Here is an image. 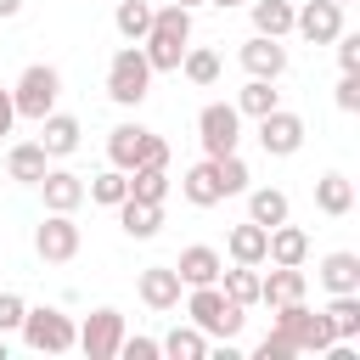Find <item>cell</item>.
<instances>
[{
  "label": "cell",
  "mask_w": 360,
  "mask_h": 360,
  "mask_svg": "<svg viewBox=\"0 0 360 360\" xmlns=\"http://www.w3.org/2000/svg\"><path fill=\"white\" fill-rule=\"evenodd\" d=\"M292 34L309 39V45H332V39L343 34V6H332V0H304V6H292Z\"/></svg>",
  "instance_id": "obj_10"
},
{
  "label": "cell",
  "mask_w": 360,
  "mask_h": 360,
  "mask_svg": "<svg viewBox=\"0 0 360 360\" xmlns=\"http://www.w3.org/2000/svg\"><path fill=\"white\" fill-rule=\"evenodd\" d=\"M79 118L73 112H45L39 118V146L51 152V158H68V152H79Z\"/></svg>",
  "instance_id": "obj_21"
},
{
  "label": "cell",
  "mask_w": 360,
  "mask_h": 360,
  "mask_svg": "<svg viewBox=\"0 0 360 360\" xmlns=\"http://www.w3.org/2000/svg\"><path fill=\"white\" fill-rule=\"evenodd\" d=\"M158 349H163L169 360H202V354H208V332H197V326L186 321V326L163 332V338H158Z\"/></svg>",
  "instance_id": "obj_32"
},
{
  "label": "cell",
  "mask_w": 360,
  "mask_h": 360,
  "mask_svg": "<svg viewBox=\"0 0 360 360\" xmlns=\"http://www.w3.org/2000/svg\"><path fill=\"white\" fill-rule=\"evenodd\" d=\"M112 28H118L129 45H141L146 28H152V0H112Z\"/></svg>",
  "instance_id": "obj_31"
},
{
  "label": "cell",
  "mask_w": 360,
  "mask_h": 360,
  "mask_svg": "<svg viewBox=\"0 0 360 360\" xmlns=\"http://www.w3.org/2000/svg\"><path fill=\"white\" fill-rule=\"evenodd\" d=\"M304 118L298 112H287V107H276V112H264L259 118V146H264V158H292L298 146H304Z\"/></svg>",
  "instance_id": "obj_11"
},
{
  "label": "cell",
  "mask_w": 360,
  "mask_h": 360,
  "mask_svg": "<svg viewBox=\"0 0 360 360\" xmlns=\"http://www.w3.org/2000/svg\"><path fill=\"white\" fill-rule=\"evenodd\" d=\"M174 270H180V281H186V287H208V281H219L225 259H219V248H208V242H191V248H180Z\"/></svg>",
  "instance_id": "obj_15"
},
{
  "label": "cell",
  "mask_w": 360,
  "mask_h": 360,
  "mask_svg": "<svg viewBox=\"0 0 360 360\" xmlns=\"http://www.w3.org/2000/svg\"><path fill=\"white\" fill-rule=\"evenodd\" d=\"M332 101H338L343 112H360V73H343L338 90H332Z\"/></svg>",
  "instance_id": "obj_40"
},
{
  "label": "cell",
  "mask_w": 360,
  "mask_h": 360,
  "mask_svg": "<svg viewBox=\"0 0 360 360\" xmlns=\"http://www.w3.org/2000/svg\"><path fill=\"white\" fill-rule=\"evenodd\" d=\"M135 292H141V304L146 309H180V292H186V281H180V270L174 264H146L141 276H135Z\"/></svg>",
  "instance_id": "obj_12"
},
{
  "label": "cell",
  "mask_w": 360,
  "mask_h": 360,
  "mask_svg": "<svg viewBox=\"0 0 360 360\" xmlns=\"http://www.w3.org/2000/svg\"><path fill=\"white\" fill-rule=\"evenodd\" d=\"M315 208L326 214V219H343V214H354V180L349 174H321L315 180Z\"/></svg>",
  "instance_id": "obj_22"
},
{
  "label": "cell",
  "mask_w": 360,
  "mask_h": 360,
  "mask_svg": "<svg viewBox=\"0 0 360 360\" xmlns=\"http://www.w3.org/2000/svg\"><path fill=\"white\" fill-rule=\"evenodd\" d=\"M158 354H163L158 338H141V332H135V338L124 332V343H118V360H158Z\"/></svg>",
  "instance_id": "obj_37"
},
{
  "label": "cell",
  "mask_w": 360,
  "mask_h": 360,
  "mask_svg": "<svg viewBox=\"0 0 360 360\" xmlns=\"http://www.w3.org/2000/svg\"><path fill=\"white\" fill-rule=\"evenodd\" d=\"M186 45H191V11H186V6H174V0L152 6V28H146V39H141V51H146L152 73H180Z\"/></svg>",
  "instance_id": "obj_1"
},
{
  "label": "cell",
  "mask_w": 360,
  "mask_h": 360,
  "mask_svg": "<svg viewBox=\"0 0 360 360\" xmlns=\"http://www.w3.org/2000/svg\"><path fill=\"white\" fill-rule=\"evenodd\" d=\"M304 264H270V276H259V304H292V298H304Z\"/></svg>",
  "instance_id": "obj_19"
},
{
  "label": "cell",
  "mask_w": 360,
  "mask_h": 360,
  "mask_svg": "<svg viewBox=\"0 0 360 360\" xmlns=\"http://www.w3.org/2000/svg\"><path fill=\"white\" fill-rule=\"evenodd\" d=\"M39 197H45V208H51V214H73V208L84 202V180H79L73 169H45Z\"/></svg>",
  "instance_id": "obj_17"
},
{
  "label": "cell",
  "mask_w": 360,
  "mask_h": 360,
  "mask_svg": "<svg viewBox=\"0 0 360 360\" xmlns=\"http://www.w3.org/2000/svg\"><path fill=\"white\" fill-rule=\"evenodd\" d=\"M129 197L163 202V197H169V169H129Z\"/></svg>",
  "instance_id": "obj_36"
},
{
  "label": "cell",
  "mask_w": 360,
  "mask_h": 360,
  "mask_svg": "<svg viewBox=\"0 0 360 360\" xmlns=\"http://www.w3.org/2000/svg\"><path fill=\"white\" fill-rule=\"evenodd\" d=\"M248 17H253V34H270V39L292 34V0H248Z\"/></svg>",
  "instance_id": "obj_28"
},
{
  "label": "cell",
  "mask_w": 360,
  "mask_h": 360,
  "mask_svg": "<svg viewBox=\"0 0 360 360\" xmlns=\"http://www.w3.org/2000/svg\"><path fill=\"white\" fill-rule=\"evenodd\" d=\"M214 180H219V197H242L253 174H248L242 152H225V158H214Z\"/></svg>",
  "instance_id": "obj_35"
},
{
  "label": "cell",
  "mask_w": 360,
  "mask_h": 360,
  "mask_svg": "<svg viewBox=\"0 0 360 360\" xmlns=\"http://www.w3.org/2000/svg\"><path fill=\"white\" fill-rule=\"evenodd\" d=\"M17 11H22V0H0V22H11Z\"/></svg>",
  "instance_id": "obj_43"
},
{
  "label": "cell",
  "mask_w": 360,
  "mask_h": 360,
  "mask_svg": "<svg viewBox=\"0 0 360 360\" xmlns=\"http://www.w3.org/2000/svg\"><path fill=\"white\" fill-rule=\"evenodd\" d=\"M236 62L248 68V79H281L287 73V45L270 39V34H248L242 51H236Z\"/></svg>",
  "instance_id": "obj_13"
},
{
  "label": "cell",
  "mask_w": 360,
  "mask_h": 360,
  "mask_svg": "<svg viewBox=\"0 0 360 360\" xmlns=\"http://www.w3.org/2000/svg\"><path fill=\"white\" fill-rule=\"evenodd\" d=\"M309 259V231L304 225H270V242H264V264H304Z\"/></svg>",
  "instance_id": "obj_18"
},
{
  "label": "cell",
  "mask_w": 360,
  "mask_h": 360,
  "mask_svg": "<svg viewBox=\"0 0 360 360\" xmlns=\"http://www.w3.org/2000/svg\"><path fill=\"white\" fill-rule=\"evenodd\" d=\"M180 197H186L191 208H214V202H225V197H219V180H214V158H202V163H191V169L180 174Z\"/></svg>",
  "instance_id": "obj_24"
},
{
  "label": "cell",
  "mask_w": 360,
  "mask_h": 360,
  "mask_svg": "<svg viewBox=\"0 0 360 360\" xmlns=\"http://www.w3.org/2000/svg\"><path fill=\"white\" fill-rule=\"evenodd\" d=\"M287 214H292V202H287L281 186H248V219H253V225L270 231V225H281Z\"/></svg>",
  "instance_id": "obj_25"
},
{
  "label": "cell",
  "mask_w": 360,
  "mask_h": 360,
  "mask_svg": "<svg viewBox=\"0 0 360 360\" xmlns=\"http://www.w3.org/2000/svg\"><path fill=\"white\" fill-rule=\"evenodd\" d=\"M276 107H281L276 79H248V84L236 90V112H242V118H264V112H276Z\"/></svg>",
  "instance_id": "obj_29"
},
{
  "label": "cell",
  "mask_w": 360,
  "mask_h": 360,
  "mask_svg": "<svg viewBox=\"0 0 360 360\" xmlns=\"http://www.w3.org/2000/svg\"><path fill=\"white\" fill-rule=\"evenodd\" d=\"M17 332H22V343H28L34 354H68V349H73V338H79L73 315H62L56 304H39V309H28Z\"/></svg>",
  "instance_id": "obj_6"
},
{
  "label": "cell",
  "mask_w": 360,
  "mask_h": 360,
  "mask_svg": "<svg viewBox=\"0 0 360 360\" xmlns=\"http://www.w3.org/2000/svg\"><path fill=\"white\" fill-rule=\"evenodd\" d=\"M180 298H186V315H191V326H197V332H208V338H219V343H236V332H242L248 309H242V304H231V298L219 292V281H208V287H186Z\"/></svg>",
  "instance_id": "obj_3"
},
{
  "label": "cell",
  "mask_w": 360,
  "mask_h": 360,
  "mask_svg": "<svg viewBox=\"0 0 360 360\" xmlns=\"http://www.w3.org/2000/svg\"><path fill=\"white\" fill-rule=\"evenodd\" d=\"M180 73H186L191 84H202V90H208V84L219 79V56H214L208 45H186V56H180Z\"/></svg>",
  "instance_id": "obj_34"
},
{
  "label": "cell",
  "mask_w": 360,
  "mask_h": 360,
  "mask_svg": "<svg viewBox=\"0 0 360 360\" xmlns=\"http://www.w3.org/2000/svg\"><path fill=\"white\" fill-rule=\"evenodd\" d=\"M79 225H73V214H51L45 208V219L34 225V253L45 259V264H68V259H79Z\"/></svg>",
  "instance_id": "obj_9"
},
{
  "label": "cell",
  "mask_w": 360,
  "mask_h": 360,
  "mask_svg": "<svg viewBox=\"0 0 360 360\" xmlns=\"http://www.w3.org/2000/svg\"><path fill=\"white\" fill-rule=\"evenodd\" d=\"M56 96H62V73H56L51 62H28V68L17 73V84H11V107H17V118H28V124H39L45 112H56Z\"/></svg>",
  "instance_id": "obj_5"
},
{
  "label": "cell",
  "mask_w": 360,
  "mask_h": 360,
  "mask_svg": "<svg viewBox=\"0 0 360 360\" xmlns=\"http://www.w3.org/2000/svg\"><path fill=\"white\" fill-rule=\"evenodd\" d=\"M22 315H28L22 292H0V332H17V326H22Z\"/></svg>",
  "instance_id": "obj_39"
},
{
  "label": "cell",
  "mask_w": 360,
  "mask_h": 360,
  "mask_svg": "<svg viewBox=\"0 0 360 360\" xmlns=\"http://www.w3.org/2000/svg\"><path fill=\"white\" fill-rule=\"evenodd\" d=\"M264 242H270V231L253 225V219H242V225H231L225 253H231V264H264Z\"/></svg>",
  "instance_id": "obj_26"
},
{
  "label": "cell",
  "mask_w": 360,
  "mask_h": 360,
  "mask_svg": "<svg viewBox=\"0 0 360 360\" xmlns=\"http://www.w3.org/2000/svg\"><path fill=\"white\" fill-rule=\"evenodd\" d=\"M146 96H152V62H146V51H141V45L112 51V62H107V101L141 107Z\"/></svg>",
  "instance_id": "obj_4"
},
{
  "label": "cell",
  "mask_w": 360,
  "mask_h": 360,
  "mask_svg": "<svg viewBox=\"0 0 360 360\" xmlns=\"http://www.w3.org/2000/svg\"><path fill=\"white\" fill-rule=\"evenodd\" d=\"M253 360H292V349H287L281 338H270V332H264V338L253 343Z\"/></svg>",
  "instance_id": "obj_41"
},
{
  "label": "cell",
  "mask_w": 360,
  "mask_h": 360,
  "mask_svg": "<svg viewBox=\"0 0 360 360\" xmlns=\"http://www.w3.org/2000/svg\"><path fill=\"white\" fill-rule=\"evenodd\" d=\"M332 45H338V68H343V73H360V34H349V28H343Z\"/></svg>",
  "instance_id": "obj_38"
},
{
  "label": "cell",
  "mask_w": 360,
  "mask_h": 360,
  "mask_svg": "<svg viewBox=\"0 0 360 360\" xmlns=\"http://www.w3.org/2000/svg\"><path fill=\"white\" fill-rule=\"evenodd\" d=\"M146 135H152L146 124H112V129H107V163L129 174V169L141 163V152H146Z\"/></svg>",
  "instance_id": "obj_16"
},
{
  "label": "cell",
  "mask_w": 360,
  "mask_h": 360,
  "mask_svg": "<svg viewBox=\"0 0 360 360\" xmlns=\"http://www.w3.org/2000/svg\"><path fill=\"white\" fill-rule=\"evenodd\" d=\"M332 6H354V0H332Z\"/></svg>",
  "instance_id": "obj_47"
},
{
  "label": "cell",
  "mask_w": 360,
  "mask_h": 360,
  "mask_svg": "<svg viewBox=\"0 0 360 360\" xmlns=\"http://www.w3.org/2000/svg\"><path fill=\"white\" fill-rule=\"evenodd\" d=\"M197 141H202V158H225L242 146V112L236 101H208L197 112Z\"/></svg>",
  "instance_id": "obj_7"
},
{
  "label": "cell",
  "mask_w": 360,
  "mask_h": 360,
  "mask_svg": "<svg viewBox=\"0 0 360 360\" xmlns=\"http://www.w3.org/2000/svg\"><path fill=\"white\" fill-rule=\"evenodd\" d=\"M118 231L129 242H152L163 231V202H141V197H124L118 202Z\"/></svg>",
  "instance_id": "obj_14"
},
{
  "label": "cell",
  "mask_w": 360,
  "mask_h": 360,
  "mask_svg": "<svg viewBox=\"0 0 360 360\" xmlns=\"http://www.w3.org/2000/svg\"><path fill=\"white\" fill-rule=\"evenodd\" d=\"M174 6H186V11H197V6H208V0H174Z\"/></svg>",
  "instance_id": "obj_45"
},
{
  "label": "cell",
  "mask_w": 360,
  "mask_h": 360,
  "mask_svg": "<svg viewBox=\"0 0 360 360\" xmlns=\"http://www.w3.org/2000/svg\"><path fill=\"white\" fill-rule=\"evenodd\" d=\"M0 360H6V332H0Z\"/></svg>",
  "instance_id": "obj_46"
},
{
  "label": "cell",
  "mask_w": 360,
  "mask_h": 360,
  "mask_svg": "<svg viewBox=\"0 0 360 360\" xmlns=\"http://www.w3.org/2000/svg\"><path fill=\"white\" fill-rule=\"evenodd\" d=\"M276 321H270V338H281L292 354H326L338 338H332V326H326V315L321 309H309L304 298H292V304H276L270 309Z\"/></svg>",
  "instance_id": "obj_2"
},
{
  "label": "cell",
  "mask_w": 360,
  "mask_h": 360,
  "mask_svg": "<svg viewBox=\"0 0 360 360\" xmlns=\"http://www.w3.org/2000/svg\"><path fill=\"white\" fill-rule=\"evenodd\" d=\"M45 169H51V152H45L39 141H17V146L6 152V174H11L17 186H39Z\"/></svg>",
  "instance_id": "obj_20"
},
{
  "label": "cell",
  "mask_w": 360,
  "mask_h": 360,
  "mask_svg": "<svg viewBox=\"0 0 360 360\" xmlns=\"http://www.w3.org/2000/svg\"><path fill=\"white\" fill-rule=\"evenodd\" d=\"M321 287L326 292H360V253H349V248H338V253H326L321 259Z\"/></svg>",
  "instance_id": "obj_23"
},
{
  "label": "cell",
  "mask_w": 360,
  "mask_h": 360,
  "mask_svg": "<svg viewBox=\"0 0 360 360\" xmlns=\"http://www.w3.org/2000/svg\"><path fill=\"white\" fill-rule=\"evenodd\" d=\"M118 343H124V309L101 304V309H90V315L79 321L73 349H84L90 360H118Z\"/></svg>",
  "instance_id": "obj_8"
},
{
  "label": "cell",
  "mask_w": 360,
  "mask_h": 360,
  "mask_svg": "<svg viewBox=\"0 0 360 360\" xmlns=\"http://www.w3.org/2000/svg\"><path fill=\"white\" fill-rule=\"evenodd\" d=\"M84 197H90V202H101V208H118V202L129 197V174L107 163L101 174H90V186H84Z\"/></svg>",
  "instance_id": "obj_33"
},
{
  "label": "cell",
  "mask_w": 360,
  "mask_h": 360,
  "mask_svg": "<svg viewBox=\"0 0 360 360\" xmlns=\"http://www.w3.org/2000/svg\"><path fill=\"white\" fill-rule=\"evenodd\" d=\"M219 292H225L231 304L253 309V304H259V264H231V270H219Z\"/></svg>",
  "instance_id": "obj_30"
},
{
  "label": "cell",
  "mask_w": 360,
  "mask_h": 360,
  "mask_svg": "<svg viewBox=\"0 0 360 360\" xmlns=\"http://www.w3.org/2000/svg\"><path fill=\"white\" fill-rule=\"evenodd\" d=\"M11 129H17V107H11V90L0 84V141H6Z\"/></svg>",
  "instance_id": "obj_42"
},
{
  "label": "cell",
  "mask_w": 360,
  "mask_h": 360,
  "mask_svg": "<svg viewBox=\"0 0 360 360\" xmlns=\"http://www.w3.org/2000/svg\"><path fill=\"white\" fill-rule=\"evenodd\" d=\"M208 6H219V11H231V6H248V0H208Z\"/></svg>",
  "instance_id": "obj_44"
},
{
  "label": "cell",
  "mask_w": 360,
  "mask_h": 360,
  "mask_svg": "<svg viewBox=\"0 0 360 360\" xmlns=\"http://www.w3.org/2000/svg\"><path fill=\"white\" fill-rule=\"evenodd\" d=\"M321 315H326V326H332L338 343H354L360 338V292H332V304Z\"/></svg>",
  "instance_id": "obj_27"
}]
</instances>
